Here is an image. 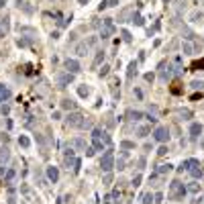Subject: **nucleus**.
<instances>
[{"label":"nucleus","instance_id":"nucleus-27","mask_svg":"<svg viewBox=\"0 0 204 204\" xmlns=\"http://www.w3.org/2000/svg\"><path fill=\"white\" fill-rule=\"evenodd\" d=\"M170 171H171V165H159L157 167V174H161V176L163 174H170Z\"/></svg>","mask_w":204,"mask_h":204},{"label":"nucleus","instance_id":"nucleus-1","mask_svg":"<svg viewBox=\"0 0 204 204\" xmlns=\"http://www.w3.org/2000/svg\"><path fill=\"white\" fill-rule=\"evenodd\" d=\"M69 127H74V129H84V127H90V121L86 116L82 114V112H69L68 118H65Z\"/></svg>","mask_w":204,"mask_h":204},{"label":"nucleus","instance_id":"nucleus-28","mask_svg":"<svg viewBox=\"0 0 204 204\" xmlns=\"http://www.w3.org/2000/svg\"><path fill=\"white\" fill-rule=\"evenodd\" d=\"M190 88H194V90H202L204 88V82H200V80H194L190 84Z\"/></svg>","mask_w":204,"mask_h":204},{"label":"nucleus","instance_id":"nucleus-39","mask_svg":"<svg viewBox=\"0 0 204 204\" xmlns=\"http://www.w3.org/2000/svg\"><path fill=\"white\" fill-rule=\"evenodd\" d=\"M165 153H167V147H159L157 149V155H165Z\"/></svg>","mask_w":204,"mask_h":204},{"label":"nucleus","instance_id":"nucleus-45","mask_svg":"<svg viewBox=\"0 0 204 204\" xmlns=\"http://www.w3.org/2000/svg\"><path fill=\"white\" fill-rule=\"evenodd\" d=\"M153 78H155L153 74H147V76H145V80H147V82H153Z\"/></svg>","mask_w":204,"mask_h":204},{"label":"nucleus","instance_id":"nucleus-48","mask_svg":"<svg viewBox=\"0 0 204 204\" xmlns=\"http://www.w3.org/2000/svg\"><path fill=\"white\" fill-rule=\"evenodd\" d=\"M104 204H108V200H104Z\"/></svg>","mask_w":204,"mask_h":204},{"label":"nucleus","instance_id":"nucleus-34","mask_svg":"<svg viewBox=\"0 0 204 204\" xmlns=\"http://www.w3.org/2000/svg\"><path fill=\"white\" fill-rule=\"evenodd\" d=\"M121 147H122V149H133V147H135V143H131V141H122V143H121Z\"/></svg>","mask_w":204,"mask_h":204},{"label":"nucleus","instance_id":"nucleus-37","mask_svg":"<svg viewBox=\"0 0 204 204\" xmlns=\"http://www.w3.org/2000/svg\"><path fill=\"white\" fill-rule=\"evenodd\" d=\"M108 72H110V68H108V65H102V69H100V76L104 78V76H108Z\"/></svg>","mask_w":204,"mask_h":204},{"label":"nucleus","instance_id":"nucleus-10","mask_svg":"<svg viewBox=\"0 0 204 204\" xmlns=\"http://www.w3.org/2000/svg\"><path fill=\"white\" fill-rule=\"evenodd\" d=\"M137 68H139V63H137V61H131L129 69H127V80H133V78L137 76Z\"/></svg>","mask_w":204,"mask_h":204},{"label":"nucleus","instance_id":"nucleus-44","mask_svg":"<svg viewBox=\"0 0 204 204\" xmlns=\"http://www.w3.org/2000/svg\"><path fill=\"white\" fill-rule=\"evenodd\" d=\"M110 180H112V176H110V174H106V176H104V184H110Z\"/></svg>","mask_w":204,"mask_h":204},{"label":"nucleus","instance_id":"nucleus-7","mask_svg":"<svg viewBox=\"0 0 204 204\" xmlns=\"http://www.w3.org/2000/svg\"><path fill=\"white\" fill-rule=\"evenodd\" d=\"M65 69H68L69 74H78L82 68H80V63H78L76 59H65Z\"/></svg>","mask_w":204,"mask_h":204},{"label":"nucleus","instance_id":"nucleus-15","mask_svg":"<svg viewBox=\"0 0 204 204\" xmlns=\"http://www.w3.org/2000/svg\"><path fill=\"white\" fill-rule=\"evenodd\" d=\"M10 98V90L6 88V86H0V102H4Z\"/></svg>","mask_w":204,"mask_h":204},{"label":"nucleus","instance_id":"nucleus-51","mask_svg":"<svg viewBox=\"0 0 204 204\" xmlns=\"http://www.w3.org/2000/svg\"><path fill=\"white\" fill-rule=\"evenodd\" d=\"M0 35H2V31H0Z\"/></svg>","mask_w":204,"mask_h":204},{"label":"nucleus","instance_id":"nucleus-43","mask_svg":"<svg viewBox=\"0 0 204 204\" xmlns=\"http://www.w3.org/2000/svg\"><path fill=\"white\" fill-rule=\"evenodd\" d=\"M143 167H145V157H141V159H139V170H143Z\"/></svg>","mask_w":204,"mask_h":204},{"label":"nucleus","instance_id":"nucleus-2","mask_svg":"<svg viewBox=\"0 0 204 204\" xmlns=\"http://www.w3.org/2000/svg\"><path fill=\"white\" fill-rule=\"evenodd\" d=\"M186 186H184L180 180H174V182L170 184V192H167V196L171 198V200H182L184 194H186Z\"/></svg>","mask_w":204,"mask_h":204},{"label":"nucleus","instance_id":"nucleus-26","mask_svg":"<svg viewBox=\"0 0 204 204\" xmlns=\"http://www.w3.org/2000/svg\"><path fill=\"white\" fill-rule=\"evenodd\" d=\"M131 20H133V23H135L137 27H141L143 23H145V20H143V16H141V14H139V12H137V14H133V19H131Z\"/></svg>","mask_w":204,"mask_h":204},{"label":"nucleus","instance_id":"nucleus-50","mask_svg":"<svg viewBox=\"0 0 204 204\" xmlns=\"http://www.w3.org/2000/svg\"><path fill=\"white\" fill-rule=\"evenodd\" d=\"M202 204H204V198H202Z\"/></svg>","mask_w":204,"mask_h":204},{"label":"nucleus","instance_id":"nucleus-22","mask_svg":"<svg viewBox=\"0 0 204 204\" xmlns=\"http://www.w3.org/2000/svg\"><path fill=\"white\" fill-rule=\"evenodd\" d=\"M190 174H192V178H194V180H198V178H202V170H200V165H196V167H192V170H190Z\"/></svg>","mask_w":204,"mask_h":204},{"label":"nucleus","instance_id":"nucleus-5","mask_svg":"<svg viewBox=\"0 0 204 204\" xmlns=\"http://www.w3.org/2000/svg\"><path fill=\"white\" fill-rule=\"evenodd\" d=\"M153 139H155L157 143H165L167 139H170V129H165V127H157L155 133H153Z\"/></svg>","mask_w":204,"mask_h":204},{"label":"nucleus","instance_id":"nucleus-14","mask_svg":"<svg viewBox=\"0 0 204 204\" xmlns=\"http://www.w3.org/2000/svg\"><path fill=\"white\" fill-rule=\"evenodd\" d=\"M151 133V127H147V125H141V127H137V135L139 137H147Z\"/></svg>","mask_w":204,"mask_h":204},{"label":"nucleus","instance_id":"nucleus-40","mask_svg":"<svg viewBox=\"0 0 204 204\" xmlns=\"http://www.w3.org/2000/svg\"><path fill=\"white\" fill-rule=\"evenodd\" d=\"M94 153H96V151H94V147H88V149H86V155H88V157H92Z\"/></svg>","mask_w":204,"mask_h":204},{"label":"nucleus","instance_id":"nucleus-49","mask_svg":"<svg viewBox=\"0 0 204 204\" xmlns=\"http://www.w3.org/2000/svg\"><path fill=\"white\" fill-rule=\"evenodd\" d=\"M163 2H170V0H163Z\"/></svg>","mask_w":204,"mask_h":204},{"label":"nucleus","instance_id":"nucleus-9","mask_svg":"<svg viewBox=\"0 0 204 204\" xmlns=\"http://www.w3.org/2000/svg\"><path fill=\"white\" fill-rule=\"evenodd\" d=\"M200 133H202V125H200V122H192L190 125V137L192 139H196Z\"/></svg>","mask_w":204,"mask_h":204},{"label":"nucleus","instance_id":"nucleus-46","mask_svg":"<svg viewBox=\"0 0 204 204\" xmlns=\"http://www.w3.org/2000/svg\"><path fill=\"white\" fill-rule=\"evenodd\" d=\"M4 2H6V0H0V8H2V6H4Z\"/></svg>","mask_w":204,"mask_h":204},{"label":"nucleus","instance_id":"nucleus-29","mask_svg":"<svg viewBox=\"0 0 204 204\" xmlns=\"http://www.w3.org/2000/svg\"><path fill=\"white\" fill-rule=\"evenodd\" d=\"M129 116L133 118V121H139V118L143 116V112H139V110H131V112H129Z\"/></svg>","mask_w":204,"mask_h":204},{"label":"nucleus","instance_id":"nucleus-35","mask_svg":"<svg viewBox=\"0 0 204 204\" xmlns=\"http://www.w3.org/2000/svg\"><path fill=\"white\" fill-rule=\"evenodd\" d=\"M122 39L127 41V43H131V41H133V37H131V33H129V31H122Z\"/></svg>","mask_w":204,"mask_h":204},{"label":"nucleus","instance_id":"nucleus-6","mask_svg":"<svg viewBox=\"0 0 204 204\" xmlns=\"http://www.w3.org/2000/svg\"><path fill=\"white\" fill-rule=\"evenodd\" d=\"M72 82H74V74H61L59 78H57V84H59V88H65V86H68V84H72Z\"/></svg>","mask_w":204,"mask_h":204},{"label":"nucleus","instance_id":"nucleus-42","mask_svg":"<svg viewBox=\"0 0 204 204\" xmlns=\"http://www.w3.org/2000/svg\"><path fill=\"white\" fill-rule=\"evenodd\" d=\"M135 96H137V98H139V100H141V98H143V92H141V90H139V88H135Z\"/></svg>","mask_w":204,"mask_h":204},{"label":"nucleus","instance_id":"nucleus-32","mask_svg":"<svg viewBox=\"0 0 204 204\" xmlns=\"http://www.w3.org/2000/svg\"><path fill=\"white\" fill-rule=\"evenodd\" d=\"M16 45H19V47H27V45H31V39H19Z\"/></svg>","mask_w":204,"mask_h":204},{"label":"nucleus","instance_id":"nucleus-16","mask_svg":"<svg viewBox=\"0 0 204 204\" xmlns=\"http://www.w3.org/2000/svg\"><path fill=\"white\" fill-rule=\"evenodd\" d=\"M76 53H78V55H86V53H88V43H86V41L80 43V45L76 47Z\"/></svg>","mask_w":204,"mask_h":204},{"label":"nucleus","instance_id":"nucleus-19","mask_svg":"<svg viewBox=\"0 0 204 204\" xmlns=\"http://www.w3.org/2000/svg\"><path fill=\"white\" fill-rule=\"evenodd\" d=\"M14 176H16V170H12V167H10V170H6V176H4V182L6 184H10L14 180Z\"/></svg>","mask_w":204,"mask_h":204},{"label":"nucleus","instance_id":"nucleus-23","mask_svg":"<svg viewBox=\"0 0 204 204\" xmlns=\"http://www.w3.org/2000/svg\"><path fill=\"white\" fill-rule=\"evenodd\" d=\"M153 202V196H151V192H145L141 196V204H151Z\"/></svg>","mask_w":204,"mask_h":204},{"label":"nucleus","instance_id":"nucleus-47","mask_svg":"<svg viewBox=\"0 0 204 204\" xmlns=\"http://www.w3.org/2000/svg\"><path fill=\"white\" fill-rule=\"evenodd\" d=\"M78 2H80V4H86V2H88V0H78Z\"/></svg>","mask_w":204,"mask_h":204},{"label":"nucleus","instance_id":"nucleus-20","mask_svg":"<svg viewBox=\"0 0 204 204\" xmlns=\"http://www.w3.org/2000/svg\"><path fill=\"white\" fill-rule=\"evenodd\" d=\"M19 145H20V147H25V149H29V147H31V141H29V137L20 135V137H19Z\"/></svg>","mask_w":204,"mask_h":204},{"label":"nucleus","instance_id":"nucleus-30","mask_svg":"<svg viewBox=\"0 0 204 204\" xmlns=\"http://www.w3.org/2000/svg\"><path fill=\"white\" fill-rule=\"evenodd\" d=\"M182 51H184V55H190L192 53V45H190V43H184V45H182Z\"/></svg>","mask_w":204,"mask_h":204},{"label":"nucleus","instance_id":"nucleus-33","mask_svg":"<svg viewBox=\"0 0 204 204\" xmlns=\"http://www.w3.org/2000/svg\"><path fill=\"white\" fill-rule=\"evenodd\" d=\"M153 202H155V204H161L163 202V194H161V192H157L155 196H153Z\"/></svg>","mask_w":204,"mask_h":204},{"label":"nucleus","instance_id":"nucleus-24","mask_svg":"<svg viewBox=\"0 0 204 204\" xmlns=\"http://www.w3.org/2000/svg\"><path fill=\"white\" fill-rule=\"evenodd\" d=\"M186 190H188V192H192V194H198V192H200V184L192 182L190 186H188V188H186Z\"/></svg>","mask_w":204,"mask_h":204},{"label":"nucleus","instance_id":"nucleus-8","mask_svg":"<svg viewBox=\"0 0 204 204\" xmlns=\"http://www.w3.org/2000/svg\"><path fill=\"white\" fill-rule=\"evenodd\" d=\"M47 180H49V182H53V184L59 180V170H57L55 165H49V167H47Z\"/></svg>","mask_w":204,"mask_h":204},{"label":"nucleus","instance_id":"nucleus-38","mask_svg":"<svg viewBox=\"0 0 204 204\" xmlns=\"http://www.w3.org/2000/svg\"><path fill=\"white\" fill-rule=\"evenodd\" d=\"M139 184H141V176H139V174H137V176L133 178V186H135V188H137V186H139Z\"/></svg>","mask_w":204,"mask_h":204},{"label":"nucleus","instance_id":"nucleus-13","mask_svg":"<svg viewBox=\"0 0 204 204\" xmlns=\"http://www.w3.org/2000/svg\"><path fill=\"white\" fill-rule=\"evenodd\" d=\"M61 108H63V110H74L76 108V102L69 100V98H63V100H61Z\"/></svg>","mask_w":204,"mask_h":204},{"label":"nucleus","instance_id":"nucleus-36","mask_svg":"<svg viewBox=\"0 0 204 204\" xmlns=\"http://www.w3.org/2000/svg\"><path fill=\"white\" fill-rule=\"evenodd\" d=\"M200 68H204V59L202 61H194V63H192V69H200Z\"/></svg>","mask_w":204,"mask_h":204},{"label":"nucleus","instance_id":"nucleus-17","mask_svg":"<svg viewBox=\"0 0 204 204\" xmlns=\"http://www.w3.org/2000/svg\"><path fill=\"white\" fill-rule=\"evenodd\" d=\"M69 145L80 147V149H86V141H84V139H80V137H78V139H72V143H69Z\"/></svg>","mask_w":204,"mask_h":204},{"label":"nucleus","instance_id":"nucleus-18","mask_svg":"<svg viewBox=\"0 0 204 204\" xmlns=\"http://www.w3.org/2000/svg\"><path fill=\"white\" fill-rule=\"evenodd\" d=\"M116 4H118V0H104V2H102L100 6V10H104V8H110V6H116Z\"/></svg>","mask_w":204,"mask_h":204},{"label":"nucleus","instance_id":"nucleus-25","mask_svg":"<svg viewBox=\"0 0 204 204\" xmlns=\"http://www.w3.org/2000/svg\"><path fill=\"white\" fill-rule=\"evenodd\" d=\"M102 61H104V51H98V55H96V59H94V63H92V65H94V68H98Z\"/></svg>","mask_w":204,"mask_h":204},{"label":"nucleus","instance_id":"nucleus-4","mask_svg":"<svg viewBox=\"0 0 204 204\" xmlns=\"http://www.w3.org/2000/svg\"><path fill=\"white\" fill-rule=\"evenodd\" d=\"M114 25H112V19H104V27L100 29V37L102 39H108V37H112L114 35Z\"/></svg>","mask_w":204,"mask_h":204},{"label":"nucleus","instance_id":"nucleus-21","mask_svg":"<svg viewBox=\"0 0 204 204\" xmlns=\"http://www.w3.org/2000/svg\"><path fill=\"white\" fill-rule=\"evenodd\" d=\"M94 151H102V147H104V143H102V137H94Z\"/></svg>","mask_w":204,"mask_h":204},{"label":"nucleus","instance_id":"nucleus-12","mask_svg":"<svg viewBox=\"0 0 204 204\" xmlns=\"http://www.w3.org/2000/svg\"><path fill=\"white\" fill-rule=\"evenodd\" d=\"M8 157H10V151H8V147H2V149H0V165H4V163L8 161Z\"/></svg>","mask_w":204,"mask_h":204},{"label":"nucleus","instance_id":"nucleus-3","mask_svg":"<svg viewBox=\"0 0 204 204\" xmlns=\"http://www.w3.org/2000/svg\"><path fill=\"white\" fill-rule=\"evenodd\" d=\"M100 167H102V171H110L112 167H114V153H112V149H108L104 155H102Z\"/></svg>","mask_w":204,"mask_h":204},{"label":"nucleus","instance_id":"nucleus-11","mask_svg":"<svg viewBox=\"0 0 204 204\" xmlns=\"http://www.w3.org/2000/svg\"><path fill=\"white\" fill-rule=\"evenodd\" d=\"M196 165H200V163H198V159H194V157H192V159L182 161V167H180V170H188V171H190L192 167H196Z\"/></svg>","mask_w":204,"mask_h":204},{"label":"nucleus","instance_id":"nucleus-31","mask_svg":"<svg viewBox=\"0 0 204 204\" xmlns=\"http://www.w3.org/2000/svg\"><path fill=\"white\" fill-rule=\"evenodd\" d=\"M78 94H80L82 98H84V96H88V94H90V90L86 88V86H80V88H78Z\"/></svg>","mask_w":204,"mask_h":204},{"label":"nucleus","instance_id":"nucleus-41","mask_svg":"<svg viewBox=\"0 0 204 204\" xmlns=\"http://www.w3.org/2000/svg\"><path fill=\"white\" fill-rule=\"evenodd\" d=\"M182 116H184V118H190L192 112H190V110H182Z\"/></svg>","mask_w":204,"mask_h":204}]
</instances>
